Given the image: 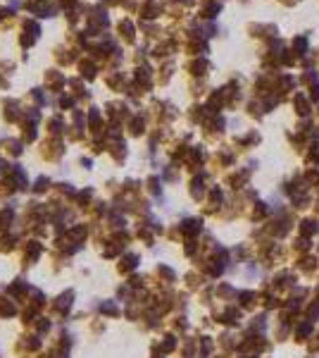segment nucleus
<instances>
[{"instance_id":"nucleus-1","label":"nucleus","mask_w":319,"mask_h":358,"mask_svg":"<svg viewBox=\"0 0 319 358\" xmlns=\"http://www.w3.org/2000/svg\"><path fill=\"white\" fill-rule=\"evenodd\" d=\"M248 31H250V36H255V39H262V41L279 36V29L274 27V24H250V27H248Z\"/></svg>"},{"instance_id":"nucleus-2","label":"nucleus","mask_w":319,"mask_h":358,"mask_svg":"<svg viewBox=\"0 0 319 358\" xmlns=\"http://www.w3.org/2000/svg\"><path fill=\"white\" fill-rule=\"evenodd\" d=\"M291 50L298 57L307 55V53H310V48H307V36H295V39H293V48H291Z\"/></svg>"},{"instance_id":"nucleus-3","label":"nucleus","mask_w":319,"mask_h":358,"mask_svg":"<svg viewBox=\"0 0 319 358\" xmlns=\"http://www.w3.org/2000/svg\"><path fill=\"white\" fill-rule=\"evenodd\" d=\"M200 12H205V17H214V14L219 12V5H217V2H205V5L200 7Z\"/></svg>"},{"instance_id":"nucleus-4","label":"nucleus","mask_w":319,"mask_h":358,"mask_svg":"<svg viewBox=\"0 0 319 358\" xmlns=\"http://www.w3.org/2000/svg\"><path fill=\"white\" fill-rule=\"evenodd\" d=\"M315 79H317V74H315V72H307V74H303V82H305V84H312Z\"/></svg>"},{"instance_id":"nucleus-5","label":"nucleus","mask_w":319,"mask_h":358,"mask_svg":"<svg viewBox=\"0 0 319 358\" xmlns=\"http://www.w3.org/2000/svg\"><path fill=\"white\" fill-rule=\"evenodd\" d=\"M281 5H286V7H293V5H298L300 0H279Z\"/></svg>"},{"instance_id":"nucleus-6","label":"nucleus","mask_w":319,"mask_h":358,"mask_svg":"<svg viewBox=\"0 0 319 358\" xmlns=\"http://www.w3.org/2000/svg\"><path fill=\"white\" fill-rule=\"evenodd\" d=\"M312 96L319 98V84H315V86H312Z\"/></svg>"}]
</instances>
